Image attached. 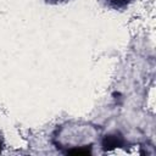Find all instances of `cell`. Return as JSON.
<instances>
[{
	"label": "cell",
	"mask_w": 156,
	"mask_h": 156,
	"mask_svg": "<svg viewBox=\"0 0 156 156\" xmlns=\"http://www.w3.org/2000/svg\"><path fill=\"white\" fill-rule=\"evenodd\" d=\"M1 150H2V139L0 136V152H1Z\"/></svg>",
	"instance_id": "cell-3"
},
{
	"label": "cell",
	"mask_w": 156,
	"mask_h": 156,
	"mask_svg": "<svg viewBox=\"0 0 156 156\" xmlns=\"http://www.w3.org/2000/svg\"><path fill=\"white\" fill-rule=\"evenodd\" d=\"M121 144H122V138L117 136V135H106L104 139V143H102V145L107 149L121 146Z\"/></svg>",
	"instance_id": "cell-2"
},
{
	"label": "cell",
	"mask_w": 156,
	"mask_h": 156,
	"mask_svg": "<svg viewBox=\"0 0 156 156\" xmlns=\"http://www.w3.org/2000/svg\"><path fill=\"white\" fill-rule=\"evenodd\" d=\"M55 1H66V0H55Z\"/></svg>",
	"instance_id": "cell-4"
},
{
	"label": "cell",
	"mask_w": 156,
	"mask_h": 156,
	"mask_svg": "<svg viewBox=\"0 0 156 156\" xmlns=\"http://www.w3.org/2000/svg\"><path fill=\"white\" fill-rule=\"evenodd\" d=\"M106 6L113 10H123L126 9L133 0H102Z\"/></svg>",
	"instance_id": "cell-1"
}]
</instances>
